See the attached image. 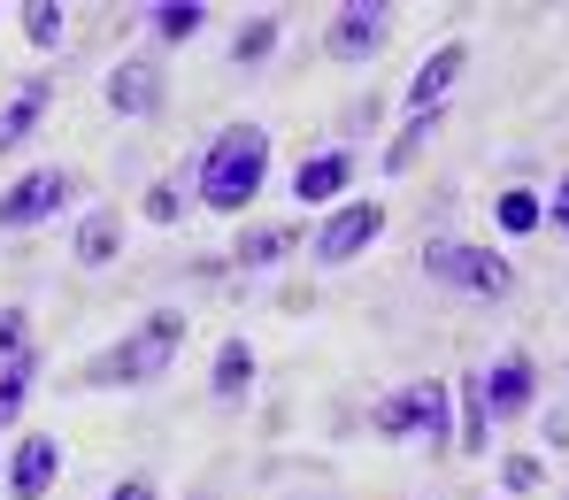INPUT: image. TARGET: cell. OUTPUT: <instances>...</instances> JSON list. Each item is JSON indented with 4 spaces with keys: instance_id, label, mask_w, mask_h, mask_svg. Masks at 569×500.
Returning <instances> with one entry per match:
<instances>
[{
    "instance_id": "obj_1",
    "label": "cell",
    "mask_w": 569,
    "mask_h": 500,
    "mask_svg": "<svg viewBox=\"0 0 569 500\" xmlns=\"http://www.w3.org/2000/svg\"><path fill=\"white\" fill-rule=\"evenodd\" d=\"M262 178H270V131H262V123H231V131H216V147L200 154V200L223 208V216L254 208Z\"/></svg>"
},
{
    "instance_id": "obj_2",
    "label": "cell",
    "mask_w": 569,
    "mask_h": 500,
    "mask_svg": "<svg viewBox=\"0 0 569 500\" xmlns=\"http://www.w3.org/2000/svg\"><path fill=\"white\" fill-rule=\"evenodd\" d=\"M178 339H186V316H178V308H154L123 347H108V354L93 362V386H154V378L170 370Z\"/></svg>"
},
{
    "instance_id": "obj_3",
    "label": "cell",
    "mask_w": 569,
    "mask_h": 500,
    "mask_svg": "<svg viewBox=\"0 0 569 500\" xmlns=\"http://www.w3.org/2000/svg\"><path fill=\"white\" fill-rule=\"evenodd\" d=\"M447 386L431 378V386H400V393L378 408V439H423L431 454L447 447Z\"/></svg>"
},
{
    "instance_id": "obj_4",
    "label": "cell",
    "mask_w": 569,
    "mask_h": 500,
    "mask_svg": "<svg viewBox=\"0 0 569 500\" xmlns=\"http://www.w3.org/2000/svg\"><path fill=\"white\" fill-rule=\"evenodd\" d=\"M423 270L447 278V286H462V293H492V300L516 286V270H508L492 247H462V239H431V247H423Z\"/></svg>"
},
{
    "instance_id": "obj_5",
    "label": "cell",
    "mask_w": 569,
    "mask_h": 500,
    "mask_svg": "<svg viewBox=\"0 0 569 500\" xmlns=\"http://www.w3.org/2000/svg\"><path fill=\"white\" fill-rule=\"evenodd\" d=\"M70 193H78L70 170H31V178H16V186L0 193V223H8V231H31V223L62 216V200H70Z\"/></svg>"
},
{
    "instance_id": "obj_6",
    "label": "cell",
    "mask_w": 569,
    "mask_h": 500,
    "mask_svg": "<svg viewBox=\"0 0 569 500\" xmlns=\"http://www.w3.org/2000/svg\"><path fill=\"white\" fill-rule=\"evenodd\" d=\"M385 239V208L378 200H347L339 216H323V231H316V262H355L362 247H378Z\"/></svg>"
},
{
    "instance_id": "obj_7",
    "label": "cell",
    "mask_w": 569,
    "mask_h": 500,
    "mask_svg": "<svg viewBox=\"0 0 569 500\" xmlns=\"http://www.w3.org/2000/svg\"><path fill=\"white\" fill-rule=\"evenodd\" d=\"M54 470H62V447H54L47 431H31V439L16 447V462H8V493L16 500H47L54 493Z\"/></svg>"
},
{
    "instance_id": "obj_8",
    "label": "cell",
    "mask_w": 569,
    "mask_h": 500,
    "mask_svg": "<svg viewBox=\"0 0 569 500\" xmlns=\"http://www.w3.org/2000/svg\"><path fill=\"white\" fill-rule=\"evenodd\" d=\"M462 62H470L462 39H447L439 54H423V70L408 78V116H439V100H447V86L462 78Z\"/></svg>"
},
{
    "instance_id": "obj_9",
    "label": "cell",
    "mask_w": 569,
    "mask_h": 500,
    "mask_svg": "<svg viewBox=\"0 0 569 500\" xmlns=\"http://www.w3.org/2000/svg\"><path fill=\"white\" fill-rule=\"evenodd\" d=\"M154 100H162V70L147 54H131V62L108 70V108L116 116H154Z\"/></svg>"
},
{
    "instance_id": "obj_10",
    "label": "cell",
    "mask_w": 569,
    "mask_h": 500,
    "mask_svg": "<svg viewBox=\"0 0 569 500\" xmlns=\"http://www.w3.org/2000/svg\"><path fill=\"white\" fill-rule=\"evenodd\" d=\"M385 23H392V16H385V8H362V0H355V8H339V16H331V54H339V62L378 54V47H385Z\"/></svg>"
},
{
    "instance_id": "obj_11",
    "label": "cell",
    "mask_w": 569,
    "mask_h": 500,
    "mask_svg": "<svg viewBox=\"0 0 569 500\" xmlns=\"http://www.w3.org/2000/svg\"><path fill=\"white\" fill-rule=\"evenodd\" d=\"M347 186H355V154H339V147L292 170V200H300V208H316V200H339Z\"/></svg>"
},
{
    "instance_id": "obj_12",
    "label": "cell",
    "mask_w": 569,
    "mask_h": 500,
    "mask_svg": "<svg viewBox=\"0 0 569 500\" xmlns=\"http://www.w3.org/2000/svg\"><path fill=\"white\" fill-rule=\"evenodd\" d=\"M531 386H539L531 362H523V354H500V362L485 370V408H492V416H523V408H531Z\"/></svg>"
},
{
    "instance_id": "obj_13",
    "label": "cell",
    "mask_w": 569,
    "mask_h": 500,
    "mask_svg": "<svg viewBox=\"0 0 569 500\" xmlns=\"http://www.w3.org/2000/svg\"><path fill=\"white\" fill-rule=\"evenodd\" d=\"M254 393V347L247 339H223L216 347V400L231 408V400H247Z\"/></svg>"
},
{
    "instance_id": "obj_14",
    "label": "cell",
    "mask_w": 569,
    "mask_h": 500,
    "mask_svg": "<svg viewBox=\"0 0 569 500\" xmlns=\"http://www.w3.org/2000/svg\"><path fill=\"white\" fill-rule=\"evenodd\" d=\"M300 247V223H262V231H239V270H270L278 254Z\"/></svg>"
},
{
    "instance_id": "obj_15",
    "label": "cell",
    "mask_w": 569,
    "mask_h": 500,
    "mask_svg": "<svg viewBox=\"0 0 569 500\" xmlns=\"http://www.w3.org/2000/svg\"><path fill=\"white\" fill-rule=\"evenodd\" d=\"M47 116V86L31 78V86H16V100H8V116H0V147H23V131Z\"/></svg>"
},
{
    "instance_id": "obj_16",
    "label": "cell",
    "mask_w": 569,
    "mask_h": 500,
    "mask_svg": "<svg viewBox=\"0 0 569 500\" xmlns=\"http://www.w3.org/2000/svg\"><path fill=\"white\" fill-rule=\"evenodd\" d=\"M116 239H123V216H86V223H78V262L100 270V262L116 254Z\"/></svg>"
},
{
    "instance_id": "obj_17",
    "label": "cell",
    "mask_w": 569,
    "mask_h": 500,
    "mask_svg": "<svg viewBox=\"0 0 569 500\" xmlns=\"http://www.w3.org/2000/svg\"><path fill=\"white\" fill-rule=\"evenodd\" d=\"M23 31H31V47H39V54H54V47H62V31H70V16H62L54 0H23Z\"/></svg>"
},
{
    "instance_id": "obj_18",
    "label": "cell",
    "mask_w": 569,
    "mask_h": 500,
    "mask_svg": "<svg viewBox=\"0 0 569 500\" xmlns=\"http://www.w3.org/2000/svg\"><path fill=\"white\" fill-rule=\"evenodd\" d=\"M492 216H500V231H508V239H523V231H539V200L523 193V186H508Z\"/></svg>"
},
{
    "instance_id": "obj_19",
    "label": "cell",
    "mask_w": 569,
    "mask_h": 500,
    "mask_svg": "<svg viewBox=\"0 0 569 500\" xmlns=\"http://www.w3.org/2000/svg\"><path fill=\"white\" fill-rule=\"evenodd\" d=\"M270 47H278V16H254V23L231 39V62H262Z\"/></svg>"
},
{
    "instance_id": "obj_20",
    "label": "cell",
    "mask_w": 569,
    "mask_h": 500,
    "mask_svg": "<svg viewBox=\"0 0 569 500\" xmlns=\"http://www.w3.org/2000/svg\"><path fill=\"white\" fill-rule=\"evenodd\" d=\"M431 123H439V116H408V131H400V139L385 147V170H408V162L423 154V139H431Z\"/></svg>"
},
{
    "instance_id": "obj_21",
    "label": "cell",
    "mask_w": 569,
    "mask_h": 500,
    "mask_svg": "<svg viewBox=\"0 0 569 500\" xmlns=\"http://www.w3.org/2000/svg\"><path fill=\"white\" fill-rule=\"evenodd\" d=\"M23 393H31V354L0 370V423H16V416H23Z\"/></svg>"
},
{
    "instance_id": "obj_22",
    "label": "cell",
    "mask_w": 569,
    "mask_h": 500,
    "mask_svg": "<svg viewBox=\"0 0 569 500\" xmlns=\"http://www.w3.org/2000/svg\"><path fill=\"white\" fill-rule=\"evenodd\" d=\"M154 31H162V39H178V47H186L192 31H200V0H170V8H154Z\"/></svg>"
},
{
    "instance_id": "obj_23",
    "label": "cell",
    "mask_w": 569,
    "mask_h": 500,
    "mask_svg": "<svg viewBox=\"0 0 569 500\" xmlns=\"http://www.w3.org/2000/svg\"><path fill=\"white\" fill-rule=\"evenodd\" d=\"M477 447H485V378L462 386V454H477Z\"/></svg>"
},
{
    "instance_id": "obj_24",
    "label": "cell",
    "mask_w": 569,
    "mask_h": 500,
    "mask_svg": "<svg viewBox=\"0 0 569 500\" xmlns=\"http://www.w3.org/2000/svg\"><path fill=\"white\" fill-rule=\"evenodd\" d=\"M23 354H31V316H23V308H8V316H0V370H8V362H23Z\"/></svg>"
},
{
    "instance_id": "obj_25",
    "label": "cell",
    "mask_w": 569,
    "mask_h": 500,
    "mask_svg": "<svg viewBox=\"0 0 569 500\" xmlns=\"http://www.w3.org/2000/svg\"><path fill=\"white\" fill-rule=\"evenodd\" d=\"M147 223H178V186H170V178L147 193Z\"/></svg>"
},
{
    "instance_id": "obj_26",
    "label": "cell",
    "mask_w": 569,
    "mask_h": 500,
    "mask_svg": "<svg viewBox=\"0 0 569 500\" xmlns=\"http://www.w3.org/2000/svg\"><path fill=\"white\" fill-rule=\"evenodd\" d=\"M539 486V462L531 454H508V493H531Z\"/></svg>"
},
{
    "instance_id": "obj_27",
    "label": "cell",
    "mask_w": 569,
    "mask_h": 500,
    "mask_svg": "<svg viewBox=\"0 0 569 500\" xmlns=\"http://www.w3.org/2000/svg\"><path fill=\"white\" fill-rule=\"evenodd\" d=\"M108 500H154V486H147V478H123V486H116Z\"/></svg>"
},
{
    "instance_id": "obj_28",
    "label": "cell",
    "mask_w": 569,
    "mask_h": 500,
    "mask_svg": "<svg viewBox=\"0 0 569 500\" xmlns=\"http://www.w3.org/2000/svg\"><path fill=\"white\" fill-rule=\"evenodd\" d=\"M555 223L569 231V178H562V193H555Z\"/></svg>"
},
{
    "instance_id": "obj_29",
    "label": "cell",
    "mask_w": 569,
    "mask_h": 500,
    "mask_svg": "<svg viewBox=\"0 0 569 500\" xmlns=\"http://www.w3.org/2000/svg\"><path fill=\"white\" fill-rule=\"evenodd\" d=\"M200 500H216V493H200Z\"/></svg>"
}]
</instances>
